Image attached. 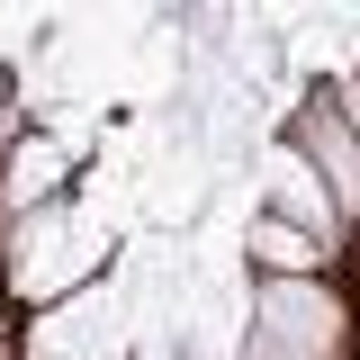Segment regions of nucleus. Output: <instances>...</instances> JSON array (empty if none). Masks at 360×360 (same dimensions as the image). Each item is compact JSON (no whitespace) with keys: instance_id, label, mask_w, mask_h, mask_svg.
Segmentation results:
<instances>
[{"instance_id":"nucleus-1","label":"nucleus","mask_w":360,"mask_h":360,"mask_svg":"<svg viewBox=\"0 0 360 360\" xmlns=\"http://www.w3.org/2000/svg\"><path fill=\"white\" fill-rule=\"evenodd\" d=\"M90 270H99V243H90L82 217H63V207H37V217H18L9 234V288L27 297V307H63V297H82Z\"/></svg>"},{"instance_id":"nucleus-2","label":"nucleus","mask_w":360,"mask_h":360,"mask_svg":"<svg viewBox=\"0 0 360 360\" xmlns=\"http://www.w3.org/2000/svg\"><path fill=\"white\" fill-rule=\"evenodd\" d=\"M252 324H262V360H342L352 352L333 288H315V279H270Z\"/></svg>"},{"instance_id":"nucleus-3","label":"nucleus","mask_w":360,"mask_h":360,"mask_svg":"<svg viewBox=\"0 0 360 360\" xmlns=\"http://www.w3.org/2000/svg\"><path fill=\"white\" fill-rule=\"evenodd\" d=\"M117 352H127L117 288H82V297H63L27 324V360H117Z\"/></svg>"},{"instance_id":"nucleus-4","label":"nucleus","mask_w":360,"mask_h":360,"mask_svg":"<svg viewBox=\"0 0 360 360\" xmlns=\"http://www.w3.org/2000/svg\"><path fill=\"white\" fill-rule=\"evenodd\" d=\"M270 198H279V225H297V234H315V243H333L342 207H333V189L315 180V162L297 153V144H279V153H270Z\"/></svg>"},{"instance_id":"nucleus-5","label":"nucleus","mask_w":360,"mask_h":360,"mask_svg":"<svg viewBox=\"0 0 360 360\" xmlns=\"http://www.w3.org/2000/svg\"><path fill=\"white\" fill-rule=\"evenodd\" d=\"M297 153L333 180V207H360V144H352V127H342V108H307Z\"/></svg>"},{"instance_id":"nucleus-6","label":"nucleus","mask_w":360,"mask_h":360,"mask_svg":"<svg viewBox=\"0 0 360 360\" xmlns=\"http://www.w3.org/2000/svg\"><path fill=\"white\" fill-rule=\"evenodd\" d=\"M54 180H63V144H54V135H27V144L9 153V207H18V217L54 207Z\"/></svg>"},{"instance_id":"nucleus-7","label":"nucleus","mask_w":360,"mask_h":360,"mask_svg":"<svg viewBox=\"0 0 360 360\" xmlns=\"http://www.w3.org/2000/svg\"><path fill=\"white\" fill-rule=\"evenodd\" d=\"M252 252L270 262V279H315V262H324V243H315V234H297V225H279V217L252 225Z\"/></svg>"}]
</instances>
